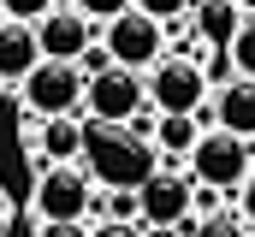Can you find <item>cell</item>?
<instances>
[{
    "mask_svg": "<svg viewBox=\"0 0 255 237\" xmlns=\"http://www.w3.org/2000/svg\"><path fill=\"white\" fill-rule=\"evenodd\" d=\"M83 166L101 190H136L142 178L160 166V148L154 136L130 130V124H113V118H83Z\"/></svg>",
    "mask_w": 255,
    "mask_h": 237,
    "instance_id": "6da1fadb",
    "label": "cell"
},
{
    "mask_svg": "<svg viewBox=\"0 0 255 237\" xmlns=\"http://www.w3.org/2000/svg\"><path fill=\"white\" fill-rule=\"evenodd\" d=\"M190 178L196 184H214V190H244L255 178V148H250V136H238V130H226V124H208L202 136H196V148H190Z\"/></svg>",
    "mask_w": 255,
    "mask_h": 237,
    "instance_id": "7a4b0ae2",
    "label": "cell"
},
{
    "mask_svg": "<svg viewBox=\"0 0 255 237\" xmlns=\"http://www.w3.org/2000/svg\"><path fill=\"white\" fill-rule=\"evenodd\" d=\"M30 208L36 220H89L101 214V196H95V178L83 160H54L36 172V190H30Z\"/></svg>",
    "mask_w": 255,
    "mask_h": 237,
    "instance_id": "3957f363",
    "label": "cell"
},
{
    "mask_svg": "<svg viewBox=\"0 0 255 237\" xmlns=\"http://www.w3.org/2000/svg\"><path fill=\"white\" fill-rule=\"evenodd\" d=\"M83 89H89V71L77 65V59H36V71L18 83V95H24V107L36 118H60V113H77L83 107Z\"/></svg>",
    "mask_w": 255,
    "mask_h": 237,
    "instance_id": "277c9868",
    "label": "cell"
},
{
    "mask_svg": "<svg viewBox=\"0 0 255 237\" xmlns=\"http://www.w3.org/2000/svg\"><path fill=\"white\" fill-rule=\"evenodd\" d=\"M148 101L160 107V113H196L208 95H214V83H208V65L190 54H160L148 71Z\"/></svg>",
    "mask_w": 255,
    "mask_h": 237,
    "instance_id": "5b68a950",
    "label": "cell"
},
{
    "mask_svg": "<svg viewBox=\"0 0 255 237\" xmlns=\"http://www.w3.org/2000/svg\"><path fill=\"white\" fill-rule=\"evenodd\" d=\"M101 42H107V54H113V65H130V71H148L154 59L166 54V24H160V18H148L142 6H125L119 18H107Z\"/></svg>",
    "mask_w": 255,
    "mask_h": 237,
    "instance_id": "8992f818",
    "label": "cell"
},
{
    "mask_svg": "<svg viewBox=\"0 0 255 237\" xmlns=\"http://www.w3.org/2000/svg\"><path fill=\"white\" fill-rule=\"evenodd\" d=\"M83 107H89L95 118L125 124L136 107H148V77H142V71H130V65H107V71H95V77H89Z\"/></svg>",
    "mask_w": 255,
    "mask_h": 237,
    "instance_id": "52a82bcc",
    "label": "cell"
},
{
    "mask_svg": "<svg viewBox=\"0 0 255 237\" xmlns=\"http://www.w3.org/2000/svg\"><path fill=\"white\" fill-rule=\"evenodd\" d=\"M136 202H142V226H178V220L196 214V178L154 166V172L136 184Z\"/></svg>",
    "mask_w": 255,
    "mask_h": 237,
    "instance_id": "ba28073f",
    "label": "cell"
},
{
    "mask_svg": "<svg viewBox=\"0 0 255 237\" xmlns=\"http://www.w3.org/2000/svg\"><path fill=\"white\" fill-rule=\"evenodd\" d=\"M36 42L48 59H83V48L95 42V18L83 6H54L36 18Z\"/></svg>",
    "mask_w": 255,
    "mask_h": 237,
    "instance_id": "9c48e42d",
    "label": "cell"
},
{
    "mask_svg": "<svg viewBox=\"0 0 255 237\" xmlns=\"http://www.w3.org/2000/svg\"><path fill=\"white\" fill-rule=\"evenodd\" d=\"M208 107H214V124H226V130H238V136H255V77L232 71V77L208 95Z\"/></svg>",
    "mask_w": 255,
    "mask_h": 237,
    "instance_id": "30bf717a",
    "label": "cell"
},
{
    "mask_svg": "<svg viewBox=\"0 0 255 237\" xmlns=\"http://www.w3.org/2000/svg\"><path fill=\"white\" fill-rule=\"evenodd\" d=\"M42 59V42H36V24L24 18H6L0 24V83H24Z\"/></svg>",
    "mask_w": 255,
    "mask_h": 237,
    "instance_id": "8fae6325",
    "label": "cell"
},
{
    "mask_svg": "<svg viewBox=\"0 0 255 237\" xmlns=\"http://www.w3.org/2000/svg\"><path fill=\"white\" fill-rule=\"evenodd\" d=\"M54 160H83V118H77V113L42 118V136H36V172L54 166Z\"/></svg>",
    "mask_w": 255,
    "mask_h": 237,
    "instance_id": "7c38bea8",
    "label": "cell"
},
{
    "mask_svg": "<svg viewBox=\"0 0 255 237\" xmlns=\"http://www.w3.org/2000/svg\"><path fill=\"white\" fill-rule=\"evenodd\" d=\"M190 24L208 48H232V36L244 24V0H190Z\"/></svg>",
    "mask_w": 255,
    "mask_h": 237,
    "instance_id": "4fadbf2b",
    "label": "cell"
},
{
    "mask_svg": "<svg viewBox=\"0 0 255 237\" xmlns=\"http://www.w3.org/2000/svg\"><path fill=\"white\" fill-rule=\"evenodd\" d=\"M196 136H202V118L196 113H160L154 118V148H160L166 160H190Z\"/></svg>",
    "mask_w": 255,
    "mask_h": 237,
    "instance_id": "5bb4252c",
    "label": "cell"
},
{
    "mask_svg": "<svg viewBox=\"0 0 255 237\" xmlns=\"http://www.w3.org/2000/svg\"><path fill=\"white\" fill-rule=\"evenodd\" d=\"M178 232L184 237H255V220H244V214H190V220H178Z\"/></svg>",
    "mask_w": 255,
    "mask_h": 237,
    "instance_id": "9a60e30c",
    "label": "cell"
},
{
    "mask_svg": "<svg viewBox=\"0 0 255 237\" xmlns=\"http://www.w3.org/2000/svg\"><path fill=\"white\" fill-rule=\"evenodd\" d=\"M232 71H244V77H255V12H244V24H238V36H232Z\"/></svg>",
    "mask_w": 255,
    "mask_h": 237,
    "instance_id": "2e32d148",
    "label": "cell"
},
{
    "mask_svg": "<svg viewBox=\"0 0 255 237\" xmlns=\"http://www.w3.org/2000/svg\"><path fill=\"white\" fill-rule=\"evenodd\" d=\"M101 214H113V220H142V202H136V190H113V196H101Z\"/></svg>",
    "mask_w": 255,
    "mask_h": 237,
    "instance_id": "e0dca14e",
    "label": "cell"
},
{
    "mask_svg": "<svg viewBox=\"0 0 255 237\" xmlns=\"http://www.w3.org/2000/svg\"><path fill=\"white\" fill-rule=\"evenodd\" d=\"M36 237H95L89 220H36Z\"/></svg>",
    "mask_w": 255,
    "mask_h": 237,
    "instance_id": "ac0fdd59",
    "label": "cell"
},
{
    "mask_svg": "<svg viewBox=\"0 0 255 237\" xmlns=\"http://www.w3.org/2000/svg\"><path fill=\"white\" fill-rule=\"evenodd\" d=\"M54 6H60V0H0V12H6V18H24V24H36V18L54 12Z\"/></svg>",
    "mask_w": 255,
    "mask_h": 237,
    "instance_id": "d6986e66",
    "label": "cell"
},
{
    "mask_svg": "<svg viewBox=\"0 0 255 237\" xmlns=\"http://www.w3.org/2000/svg\"><path fill=\"white\" fill-rule=\"evenodd\" d=\"M130 6H142L148 18H160V24H172V18H184L190 12V0H130Z\"/></svg>",
    "mask_w": 255,
    "mask_h": 237,
    "instance_id": "ffe728a7",
    "label": "cell"
},
{
    "mask_svg": "<svg viewBox=\"0 0 255 237\" xmlns=\"http://www.w3.org/2000/svg\"><path fill=\"white\" fill-rule=\"evenodd\" d=\"M95 237H142V220H113V214H101Z\"/></svg>",
    "mask_w": 255,
    "mask_h": 237,
    "instance_id": "44dd1931",
    "label": "cell"
},
{
    "mask_svg": "<svg viewBox=\"0 0 255 237\" xmlns=\"http://www.w3.org/2000/svg\"><path fill=\"white\" fill-rule=\"evenodd\" d=\"M77 6H83L89 18H101V24H107V18H119V12H125L130 0H77Z\"/></svg>",
    "mask_w": 255,
    "mask_h": 237,
    "instance_id": "7402d4cb",
    "label": "cell"
},
{
    "mask_svg": "<svg viewBox=\"0 0 255 237\" xmlns=\"http://www.w3.org/2000/svg\"><path fill=\"white\" fill-rule=\"evenodd\" d=\"M220 196H226V190H214V184H196V214H220Z\"/></svg>",
    "mask_w": 255,
    "mask_h": 237,
    "instance_id": "603a6c76",
    "label": "cell"
},
{
    "mask_svg": "<svg viewBox=\"0 0 255 237\" xmlns=\"http://www.w3.org/2000/svg\"><path fill=\"white\" fill-rule=\"evenodd\" d=\"M142 237H184L178 226H142Z\"/></svg>",
    "mask_w": 255,
    "mask_h": 237,
    "instance_id": "cb8c5ba5",
    "label": "cell"
},
{
    "mask_svg": "<svg viewBox=\"0 0 255 237\" xmlns=\"http://www.w3.org/2000/svg\"><path fill=\"white\" fill-rule=\"evenodd\" d=\"M250 148H255V136H250Z\"/></svg>",
    "mask_w": 255,
    "mask_h": 237,
    "instance_id": "d4e9b609",
    "label": "cell"
}]
</instances>
